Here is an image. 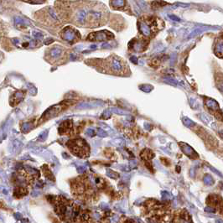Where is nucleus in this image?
I'll return each mask as SVG.
<instances>
[{
  "instance_id": "obj_1",
  "label": "nucleus",
  "mask_w": 223,
  "mask_h": 223,
  "mask_svg": "<svg viewBox=\"0 0 223 223\" xmlns=\"http://www.w3.org/2000/svg\"><path fill=\"white\" fill-rule=\"evenodd\" d=\"M69 148L76 155L81 156V158H85L89 154V148H86L87 144L84 140L77 139V140H71L69 141Z\"/></svg>"
},
{
  "instance_id": "obj_2",
  "label": "nucleus",
  "mask_w": 223,
  "mask_h": 223,
  "mask_svg": "<svg viewBox=\"0 0 223 223\" xmlns=\"http://www.w3.org/2000/svg\"><path fill=\"white\" fill-rule=\"evenodd\" d=\"M25 2H28L30 4H43L46 0H24Z\"/></svg>"
},
{
  "instance_id": "obj_3",
  "label": "nucleus",
  "mask_w": 223,
  "mask_h": 223,
  "mask_svg": "<svg viewBox=\"0 0 223 223\" xmlns=\"http://www.w3.org/2000/svg\"><path fill=\"white\" fill-rule=\"evenodd\" d=\"M0 29H1V24H0Z\"/></svg>"
}]
</instances>
